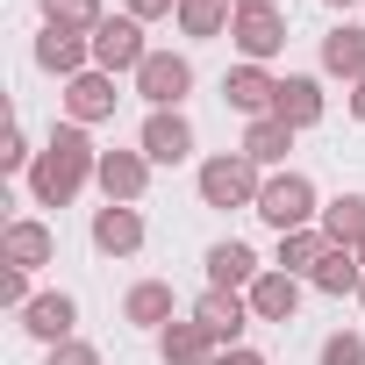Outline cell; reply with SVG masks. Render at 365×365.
Masks as SVG:
<instances>
[{"instance_id": "1", "label": "cell", "mask_w": 365, "mask_h": 365, "mask_svg": "<svg viewBox=\"0 0 365 365\" xmlns=\"http://www.w3.org/2000/svg\"><path fill=\"white\" fill-rule=\"evenodd\" d=\"M150 150H158V158H179V150H187V129H179V122H172V129H150Z\"/></svg>"}, {"instance_id": "2", "label": "cell", "mask_w": 365, "mask_h": 365, "mask_svg": "<svg viewBox=\"0 0 365 365\" xmlns=\"http://www.w3.org/2000/svg\"><path fill=\"white\" fill-rule=\"evenodd\" d=\"M244 265H251V258H244V251H237V244H222V251H215V272H222V279H237V272H244Z\"/></svg>"}]
</instances>
